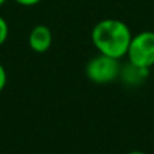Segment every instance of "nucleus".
<instances>
[{
    "instance_id": "obj_1",
    "label": "nucleus",
    "mask_w": 154,
    "mask_h": 154,
    "mask_svg": "<svg viewBox=\"0 0 154 154\" xmlns=\"http://www.w3.org/2000/svg\"><path fill=\"white\" fill-rule=\"evenodd\" d=\"M131 30L119 19H103L97 22L91 32V39L100 54L120 60L126 57L131 42Z\"/></svg>"
},
{
    "instance_id": "obj_2",
    "label": "nucleus",
    "mask_w": 154,
    "mask_h": 154,
    "mask_svg": "<svg viewBox=\"0 0 154 154\" xmlns=\"http://www.w3.org/2000/svg\"><path fill=\"white\" fill-rule=\"evenodd\" d=\"M126 57L135 66L150 69L154 65V31H141L133 35Z\"/></svg>"
},
{
    "instance_id": "obj_3",
    "label": "nucleus",
    "mask_w": 154,
    "mask_h": 154,
    "mask_svg": "<svg viewBox=\"0 0 154 154\" xmlns=\"http://www.w3.org/2000/svg\"><path fill=\"white\" fill-rule=\"evenodd\" d=\"M119 60L99 53L85 65V75L95 84H109L120 76Z\"/></svg>"
},
{
    "instance_id": "obj_4",
    "label": "nucleus",
    "mask_w": 154,
    "mask_h": 154,
    "mask_svg": "<svg viewBox=\"0 0 154 154\" xmlns=\"http://www.w3.org/2000/svg\"><path fill=\"white\" fill-rule=\"evenodd\" d=\"M29 46L35 53H46L53 43V32L45 24H37L29 34Z\"/></svg>"
},
{
    "instance_id": "obj_5",
    "label": "nucleus",
    "mask_w": 154,
    "mask_h": 154,
    "mask_svg": "<svg viewBox=\"0 0 154 154\" xmlns=\"http://www.w3.org/2000/svg\"><path fill=\"white\" fill-rule=\"evenodd\" d=\"M149 70L150 69L135 66V65L128 62L126 66H122L119 77L128 85H139L146 80L147 76H149Z\"/></svg>"
},
{
    "instance_id": "obj_6",
    "label": "nucleus",
    "mask_w": 154,
    "mask_h": 154,
    "mask_svg": "<svg viewBox=\"0 0 154 154\" xmlns=\"http://www.w3.org/2000/svg\"><path fill=\"white\" fill-rule=\"evenodd\" d=\"M8 34H10V27H8V23L2 15H0V48L5 43L8 38Z\"/></svg>"
},
{
    "instance_id": "obj_7",
    "label": "nucleus",
    "mask_w": 154,
    "mask_h": 154,
    "mask_svg": "<svg viewBox=\"0 0 154 154\" xmlns=\"http://www.w3.org/2000/svg\"><path fill=\"white\" fill-rule=\"evenodd\" d=\"M5 85H7V72H5V68L0 62V92L5 88Z\"/></svg>"
},
{
    "instance_id": "obj_8",
    "label": "nucleus",
    "mask_w": 154,
    "mask_h": 154,
    "mask_svg": "<svg viewBox=\"0 0 154 154\" xmlns=\"http://www.w3.org/2000/svg\"><path fill=\"white\" fill-rule=\"evenodd\" d=\"M14 2L23 7H32V5H37L38 3H41L42 0H14Z\"/></svg>"
},
{
    "instance_id": "obj_9",
    "label": "nucleus",
    "mask_w": 154,
    "mask_h": 154,
    "mask_svg": "<svg viewBox=\"0 0 154 154\" xmlns=\"http://www.w3.org/2000/svg\"><path fill=\"white\" fill-rule=\"evenodd\" d=\"M127 154H146V153L139 152V150H134V152H130V153H127Z\"/></svg>"
},
{
    "instance_id": "obj_10",
    "label": "nucleus",
    "mask_w": 154,
    "mask_h": 154,
    "mask_svg": "<svg viewBox=\"0 0 154 154\" xmlns=\"http://www.w3.org/2000/svg\"><path fill=\"white\" fill-rule=\"evenodd\" d=\"M5 2H7V0H0V7H2V5H3V4H4V3H5Z\"/></svg>"
}]
</instances>
